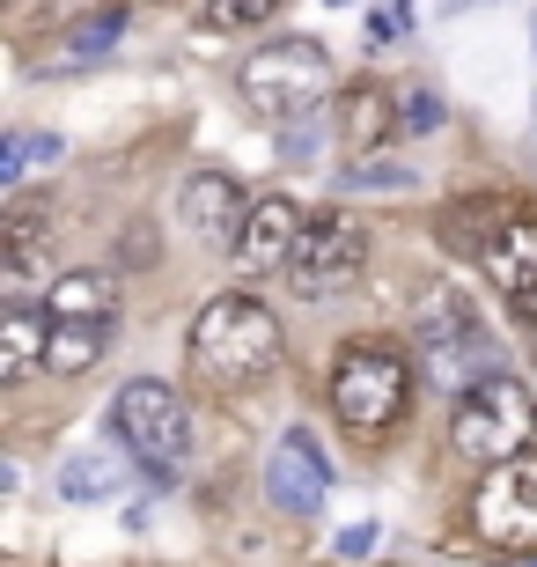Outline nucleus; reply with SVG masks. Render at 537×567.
<instances>
[{
  "label": "nucleus",
  "instance_id": "nucleus-1",
  "mask_svg": "<svg viewBox=\"0 0 537 567\" xmlns=\"http://www.w3.org/2000/svg\"><path fill=\"white\" fill-rule=\"evenodd\" d=\"M185 361L214 391H250V383H266L280 369V317L258 295H214L207 310L192 317Z\"/></svg>",
  "mask_w": 537,
  "mask_h": 567
},
{
  "label": "nucleus",
  "instance_id": "nucleus-2",
  "mask_svg": "<svg viewBox=\"0 0 537 567\" xmlns=\"http://www.w3.org/2000/svg\"><path fill=\"white\" fill-rule=\"evenodd\" d=\"M405 405H413V361L397 347H383V339L339 347V361H331V413H339L347 435H369V442L391 435L405 421Z\"/></svg>",
  "mask_w": 537,
  "mask_h": 567
},
{
  "label": "nucleus",
  "instance_id": "nucleus-3",
  "mask_svg": "<svg viewBox=\"0 0 537 567\" xmlns=\"http://www.w3.org/2000/svg\"><path fill=\"white\" fill-rule=\"evenodd\" d=\"M450 450L472 464H508L523 450H537V399L530 383L494 369L456 391V413H450Z\"/></svg>",
  "mask_w": 537,
  "mask_h": 567
},
{
  "label": "nucleus",
  "instance_id": "nucleus-4",
  "mask_svg": "<svg viewBox=\"0 0 537 567\" xmlns=\"http://www.w3.org/2000/svg\"><path fill=\"white\" fill-rule=\"evenodd\" d=\"M111 427H118L125 457L141 464L147 480H177V472H185L192 413H185V399H177L163 377H133L125 383L118 399H111Z\"/></svg>",
  "mask_w": 537,
  "mask_h": 567
},
{
  "label": "nucleus",
  "instance_id": "nucleus-5",
  "mask_svg": "<svg viewBox=\"0 0 537 567\" xmlns=\"http://www.w3.org/2000/svg\"><path fill=\"white\" fill-rule=\"evenodd\" d=\"M413 347H420V361H427V377L456 383V391L500 369V347L486 339V324H478V317L464 310V295H456V288H442V280H427V288H420V310H413Z\"/></svg>",
  "mask_w": 537,
  "mask_h": 567
},
{
  "label": "nucleus",
  "instance_id": "nucleus-6",
  "mask_svg": "<svg viewBox=\"0 0 537 567\" xmlns=\"http://www.w3.org/2000/svg\"><path fill=\"white\" fill-rule=\"evenodd\" d=\"M331 89V52L317 38H272L236 66V96L258 118H302Z\"/></svg>",
  "mask_w": 537,
  "mask_h": 567
},
{
  "label": "nucleus",
  "instance_id": "nucleus-7",
  "mask_svg": "<svg viewBox=\"0 0 537 567\" xmlns=\"http://www.w3.org/2000/svg\"><path fill=\"white\" fill-rule=\"evenodd\" d=\"M472 530H478V546H494V553L537 546V450L486 464V480L472 494Z\"/></svg>",
  "mask_w": 537,
  "mask_h": 567
},
{
  "label": "nucleus",
  "instance_id": "nucleus-8",
  "mask_svg": "<svg viewBox=\"0 0 537 567\" xmlns=\"http://www.w3.org/2000/svg\"><path fill=\"white\" fill-rule=\"evenodd\" d=\"M361 266H369V229H361L353 214L324 207V214L302 221V236H295L288 280H295V295H331V288H347Z\"/></svg>",
  "mask_w": 537,
  "mask_h": 567
},
{
  "label": "nucleus",
  "instance_id": "nucleus-9",
  "mask_svg": "<svg viewBox=\"0 0 537 567\" xmlns=\"http://www.w3.org/2000/svg\"><path fill=\"white\" fill-rule=\"evenodd\" d=\"M250 207H258L250 185H236L228 169H199V177H185V192H177V221H185V236L199 244V251H214V258H236Z\"/></svg>",
  "mask_w": 537,
  "mask_h": 567
},
{
  "label": "nucleus",
  "instance_id": "nucleus-10",
  "mask_svg": "<svg viewBox=\"0 0 537 567\" xmlns=\"http://www.w3.org/2000/svg\"><path fill=\"white\" fill-rule=\"evenodd\" d=\"M266 502L280 508V516H317V508L331 502V464H324V450H317L310 427H288V435L272 442V457H266Z\"/></svg>",
  "mask_w": 537,
  "mask_h": 567
},
{
  "label": "nucleus",
  "instance_id": "nucleus-11",
  "mask_svg": "<svg viewBox=\"0 0 537 567\" xmlns=\"http://www.w3.org/2000/svg\"><path fill=\"white\" fill-rule=\"evenodd\" d=\"M302 221H310V214H295V199L266 192V199L250 207V221H244L236 266H244V274H288V258H295V236H302Z\"/></svg>",
  "mask_w": 537,
  "mask_h": 567
},
{
  "label": "nucleus",
  "instance_id": "nucleus-12",
  "mask_svg": "<svg viewBox=\"0 0 537 567\" xmlns=\"http://www.w3.org/2000/svg\"><path fill=\"white\" fill-rule=\"evenodd\" d=\"M478 274L494 280V288L508 295L516 310L530 302V295H537V214L516 207L508 221H500V236L486 244V258H478Z\"/></svg>",
  "mask_w": 537,
  "mask_h": 567
},
{
  "label": "nucleus",
  "instance_id": "nucleus-13",
  "mask_svg": "<svg viewBox=\"0 0 537 567\" xmlns=\"http://www.w3.org/2000/svg\"><path fill=\"white\" fill-rule=\"evenodd\" d=\"M44 347H52V310H44V302H8V310H0V377L8 383L38 377Z\"/></svg>",
  "mask_w": 537,
  "mask_h": 567
},
{
  "label": "nucleus",
  "instance_id": "nucleus-14",
  "mask_svg": "<svg viewBox=\"0 0 537 567\" xmlns=\"http://www.w3.org/2000/svg\"><path fill=\"white\" fill-rule=\"evenodd\" d=\"M44 310L60 317V324H111L118 317V280L104 266H82V274H60L44 288Z\"/></svg>",
  "mask_w": 537,
  "mask_h": 567
},
{
  "label": "nucleus",
  "instance_id": "nucleus-15",
  "mask_svg": "<svg viewBox=\"0 0 537 567\" xmlns=\"http://www.w3.org/2000/svg\"><path fill=\"white\" fill-rule=\"evenodd\" d=\"M508 199H494V192H472V199H456L450 214H442V244L464 258H486V244L500 236V221H508Z\"/></svg>",
  "mask_w": 537,
  "mask_h": 567
},
{
  "label": "nucleus",
  "instance_id": "nucleus-16",
  "mask_svg": "<svg viewBox=\"0 0 537 567\" xmlns=\"http://www.w3.org/2000/svg\"><path fill=\"white\" fill-rule=\"evenodd\" d=\"M111 347V324H60L52 317V347H44V369L52 377H82V369H96Z\"/></svg>",
  "mask_w": 537,
  "mask_h": 567
},
{
  "label": "nucleus",
  "instance_id": "nucleus-17",
  "mask_svg": "<svg viewBox=\"0 0 537 567\" xmlns=\"http://www.w3.org/2000/svg\"><path fill=\"white\" fill-rule=\"evenodd\" d=\"M339 126H347L353 155H369V147H375V141H383V133L397 126V104H391V96H383V89H375V82H361V89H353V96H347V104H339Z\"/></svg>",
  "mask_w": 537,
  "mask_h": 567
},
{
  "label": "nucleus",
  "instance_id": "nucleus-18",
  "mask_svg": "<svg viewBox=\"0 0 537 567\" xmlns=\"http://www.w3.org/2000/svg\"><path fill=\"white\" fill-rule=\"evenodd\" d=\"M125 22H133V16H125V0H118V8H89L82 22H66V38H60V60H104L111 44L125 38Z\"/></svg>",
  "mask_w": 537,
  "mask_h": 567
},
{
  "label": "nucleus",
  "instance_id": "nucleus-19",
  "mask_svg": "<svg viewBox=\"0 0 537 567\" xmlns=\"http://www.w3.org/2000/svg\"><path fill=\"white\" fill-rule=\"evenodd\" d=\"M44 221H52V207H44L38 192H16V199H8V214H0V251H8V266H22V258L38 251Z\"/></svg>",
  "mask_w": 537,
  "mask_h": 567
},
{
  "label": "nucleus",
  "instance_id": "nucleus-20",
  "mask_svg": "<svg viewBox=\"0 0 537 567\" xmlns=\"http://www.w3.org/2000/svg\"><path fill=\"white\" fill-rule=\"evenodd\" d=\"M413 163H397V155H353L347 163V192H413Z\"/></svg>",
  "mask_w": 537,
  "mask_h": 567
},
{
  "label": "nucleus",
  "instance_id": "nucleus-21",
  "mask_svg": "<svg viewBox=\"0 0 537 567\" xmlns=\"http://www.w3.org/2000/svg\"><path fill=\"white\" fill-rule=\"evenodd\" d=\"M111 486H118L111 457H66L60 464V494H66V502H104Z\"/></svg>",
  "mask_w": 537,
  "mask_h": 567
},
{
  "label": "nucleus",
  "instance_id": "nucleus-22",
  "mask_svg": "<svg viewBox=\"0 0 537 567\" xmlns=\"http://www.w3.org/2000/svg\"><path fill=\"white\" fill-rule=\"evenodd\" d=\"M280 0H207V30H250V22H266Z\"/></svg>",
  "mask_w": 537,
  "mask_h": 567
},
{
  "label": "nucleus",
  "instance_id": "nucleus-23",
  "mask_svg": "<svg viewBox=\"0 0 537 567\" xmlns=\"http://www.w3.org/2000/svg\"><path fill=\"white\" fill-rule=\"evenodd\" d=\"M442 126V96L434 89H405L397 96V133H434Z\"/></svg>",
  "mask_w": 537,
  "mask_h": 567
},
{
  "label": "nucleus",
  "instance_id": "nucleus-24",
  "mask_svg": "<svg viewBox=\"0 0 537 567\" xmlns=\"http://www.w3.org/2000/svg\"><path fill=\"white\" fill-rule=\"evenodd\" d=\"M317 141H324V126H317L310 111H302V118H288V133H280V163H317Z\"/></svg>",
  "mask_w": 537,
  "mask_h": 567
},
{
  "label": "nucleus",
  "instance_id": "nucleus-25",
  "mask_svg": "<svg viewBox=\"0 0 537 567\" xmlns=\"http://www.w3.org/2000/svg\"><path fill=\"white\" fill-rule=\"evenodd\" d=\"M375 538H383L375 524H347L339 538H331V553H339V560H369V553H375Z\"/></svg>",
  "mask_w": 537,
  "mask_h": 567
},
{
  "label": "nucleus",
  "instance_id": "nucleus-26",
  "mask_svg": "<svg viewBox=\"0 0 537 567\" xmlns=\"http://www.w3.org/2000/svg\"><path fill=\"white\" fill-rule=\"evenodd\" d=\"M405 30H413V0H391L383 22H375V38H405Z\"/></svg>",
  "mask_w": 537,
  "mask_h": 567
},
{
  "label": "nucleus",
  "instance_id": "nucleus-27",
  "mask_svg": "<svg viewBox=\"0 0 537 567\" xmlns=\"http://www.w3.org/2000/svg\"><path fill=\"white\" fill-rule=\"evenodd\" d=\"M442 16H472V8H486V0H434Z\"/></svg>",
  "mask_w": 537,
  "mask_h": 567
},
{
  "label": "nucleus",
  "instance_id": "nucleus-28",
  "mask_svg": "<svg viewBox=\"0 0 537 567\" xmlns=\"http://www.w3.org/2000/svg\"><path fill=\"white\" fill-rule=\"evenodd\" d=\"M516 317H523V324H537V295H530V302H523V310H516Z\"/></svg>",
  "mask_w": 537,
  "mask_h": 567
},
{
  "label": "nucleus",
  "instance_id": "nucleus-29",
  "mask_svg": "<svg viewBox=\"0 0 537 567\" xmlns=\"http://www.w3.org/2000/svg\"><path fill=\"white\" fill-rule=\"evenodd\" d=\"M523 567H537V560H523Z\"/></svg>",
  "mask_w": 537,
  "mask_h": 567
}]
</instances>
